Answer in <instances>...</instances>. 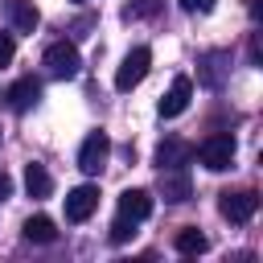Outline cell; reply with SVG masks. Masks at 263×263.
Listing matches in <instances>:
<instances>
[{
    "label": "cell",
    "mask_w": 263,
    "mask_h": 263,
    "mask_svg": "<svg viewBox=\"0 0 263 263\" xmlns=\"http://www.w3.org/2000/svg\"><path fill=\"white\" fill-rule=\"evenodd\" d=\"M214 4H218V0H181V8H185V12H210Z\"/></svg>",
    "instance_id": "ffe728a7"
},
{
    "label": "cell",
    "mask_w": 263,
    "mask_h": 263,
    "mask_svg": "<svg viewBox=\"0 0 263 263\" xmlns=\"http://www.w3.org/2000/svg\"><path fill=\"white\" fill-rule=\"evenodd\" d=\"M45 70H49L53 78H74V74L82 70V58H78L74 41H53V45L45 49Z\"/></svg>",
    "instance_id": "5b68a950"
},
{
    "label": "cell",
    "mask_w": 263,
    "mask_h": 263,
    "mask_svg": "<svg viewBox=\"0 0 263 263\" xmlns=\"http://www.w3.org/2000/svg\"><path fill=\"white\" fill-rule=\"evenodd\" d=\"M12 53H16L12 33H0V66H8V62H12Z\"/></svg>",
    "instance_id": "d6986e66"
},
{
    "label": "cell",
    "mask_w": 263,
    "mask_h": 263,
    "mask_svg": "<svg viewBox=\"0 0 263 263\" xmlns=\"http://www.w3.org/2000/svg\"><path fill=\"white\" fill-rule=\"evenodd\" d=\"M25 189H29V197H49V193H53L49 168L37 164V160H29V168H25Z\"/></svg>",
    "instance_id": "5bb4252c"
},
{
    "label": "cell",
    "mask_w": 263,
    "mask_h": 263,
    "mask_svg": "<svg viewBox=\"0 0 263 263\" xmlns=\"http://www.w3.org/2000/svg\"><path fill=\"white\" fill-rule=\"evenodd\" d=\"M189 99H193V78H185V74H177L173 78V86H168V95L160 99V119H177L185 107H189Z\"/></svg>",
    "instance_id": "ba28073f"
},
{
    "label": "cell",
    "mask_w": 263,
    "mask_h": 263,
    "mask_svg": "<svg viewBox=\"0 0 263 263\" xmlns=\"http://www.w3.org/2000/svg\"><path fill=\"white\" fill-rule=\"evenodd\" d=\"M197 156H201V164H205L210 173H226V168L234 164V136H230V132L205 136L201 148H197Z\"/></svg>",
    "instance_id": "6da1fadb"
},
{
    "label": "cell",
    "mask_w": 263,
    "mask_h": 263,
    "mask_svg": "<svg viewBox=\"0 0 263 263\" xmlns=\"http://www.w3.org/2000/svg\"><path fill=\"white\" fill-rule=\"evenodd\" d=\"M37 99H41V82H37L33 74H25V78H16V82L8 86V107H12V111L37 107Z\"/></svg>",
    "instance_id": "7c38bea8"
},
{
    "label": "cell",
    "mask_w": 263,
    "mask_h": 263,
    "mask_svg": "<svg viewBox=\"0 0 263 263\" xmlns=\"http://www.w3.org/2000/svg\"><path fill=\"white\" fill-rule=\"evenodd\" d=\"M218 210H222V218L226 222H234V226H242V222H251L255 218V210H259V193L255 189H238V193H222V201H218Z\"/></svg>",
    "instance_id": "277c9868"
},
{
    "label": "cell",
    "mask_w": 263,
    "mask_h": 263,
    "mask_svg": "<svg viewBox=\"0 0 263 263\" xmlns=\"http://www.w3.org/2000/svg\"><path fill=\"white\" fill-rule=\"evenodd\" d=\"M8 197H12V177L0 168V201H8Z\"/></svg>",
    "instance_id": "44dd1931"
},
{
    "label": "cell",
    "mask_w": 263,
    "mask_h": 263,
    "mask_svg": "<svg viewBox=\"0 0 263 263\" xmlns=\"http://www.w3.org/2000/svg\"><path fill=\"white\" fill-rule=\"evenodd\" d=\"M25 238H29V242H53V238H58V226H53V218H45V214L29 218V222H25Z\"/></svg>",
    "instance_id": "9a60e30c"
},
{
    "label": "cell",
    "mask_w": 263,
    "mask_h": 263,
    "mask_svg": "<svg viewBox=\"0 0 263 263\" xmlns=\"http://www.w3.org/2000/svg\"><path fill=\"white\" fill-rule=\"evenodd\" d=\"M107 156H111V140H107L103 132H90V136L82 140V148H78V168H82L86 177H95V173H103Z\"/></svg>",
    "instance_id": "8992f818"
},
{
    "label": "cell",
    "mask_w": 263,
    "mask_h": 263,
    "mask_svg": "<svg viewBox=\"0 0 263 263\" xmlns=\"http://www.w3.org/2000/svg\"><path fill=\"white\" fill-rule=\"evenodd\" d=\"M99 210V189L95 185H78L66 193V222H86Z\"/></svg>",
    "instance_id": "9c48e42d"
},
{
    "label": "cell",
    "mask_w": 263,
    "mask_h": 263,
    "mask_svg": "<svg viewBox=\"0 0 263 263\" xmlns=\"http://www.w3.org/2000/svg\"><path fill=\"white\" fill-rule=\"evenodd\" d=\"M4 16H8V25L16 33H33L41 25V12H37L33 0H4Z\"/></svg>",
    "instance_id": "8fae6325"
},
{
    "label": "cell",
    "mask_w": 263,
    "mask_h": 263,
    "mask_svg": "<svg viewBox=\"0 0 263 263\" xmlns=\"http://www.w3.org/2000/svg\"><path fill=\"white\" fill-rule=\"evenodd\" d=\"M173 242H177V251H181V255H201V251L210 247V238H205L197 226H185V230H177V238H173Z\"/></svg>",
    "instance_id": "2e32d148"
},
{
    "label": "cell",
    "mask_w": 263,
    "mask_h": 263,
    "mask_svg": "<svg viewBox=\"0 0 263 263\" xmlns=\"http://www.w3.org/2000/svg\"><path fill=\"white\" fill-rule=\"evenodd\" d=\"M78 4H86V0H78Z\"/></svg>",
    "instance_id": "7402d4cb"
},
{
    "label": "cell",
    "mask_w": 263,
    "mask_h": 263,
    "mask_svg": "<svg viewBox=\"0 0 263 263\" xmlns=\"http://www.w3.org/2000/svg\"><path fill=\"white\" fill-rule=\"evenodd\" d=\"M148 66H152V53H148L144 45H136V49L123 58V66L115 70V90H123V95L136 90V86L148 78Z\"/></svg>",
    "instance_id": "3957f363"
},
{
    "label": "cell",
    "mask_w": 263,
    "mask_h": 263,
    "mask_svg": "<svg viewBox=\"0 0 263 263\" xmlns=\"http://www.w3.org/2000/svg\"><path fill=\"white\" fill-rule=\"evenodd\" d=\"M119 214H127L132 222H144L152 214V193L148 189H123L119 193Z\"/></svg>",
    "instance_id": "4fadbf2b"
},
{
    "label": "cell",
    "mask_w": 263,
    "mask_h": 263,
    "mask_svg": "<svg viewBox=\"0 0 263 263\" xmlns=\"http://www.w3.org/2000/svg\"><path fill=\"white\" fill-rule=\"evenodd\" d=\"M226 78H230V49H210L197 58V82L205 90H222Z\"/></svg>",
    "instance_id": "7a4b0ae2"
},
{
    "label": "cell",
    "mask_w": 263,
    "mask_h": 263,
    "mask_svg": "<svg viewBox=\"0 0 263 263\" xmlns=\"http://www.w3.org/2000/svg\"><path fill=\"white\" fill-rule=\"evenodd\" d=\"M160 168H185L189 160H193V144H185V140H177V136H168V140H160L156 144V156H152Z\"/></svg>",
    "instance_id": "30bf717a"
},
{
    "label": "cell",
    "mask_w": 263,
    "mask_h": 263,
    "mask_svg": "<svg viewBox=\"0 0 263 263\" xmlns=\"http://www.w3.org/2000/svg\"><path fill=\"white\" fill-rule=\"evenodd\" d=\"M160 12V0H132L123 8V21H140V16H156Z\"/></svg>",
    "instance_id": "e0dca14e"
},
{
    "label": "cell",
    "mask_w": 263,
    "mask_h": 263,
    "mask_svg": "<svg viewBox=\"0 0 263 263\" xmlns=\"http://www.w3.org/2000/svg\"><path fill=\"white\" fill-rule=\"evenodd\" d=\"M136 226H140V222H132L127 214H119V218L111 222V242H127V238L136 234Z\"/></svg>",
    "instance_id": "ac0fdd59"
},
{
    "label": "cell",
    "mask_w": 263,
    "mask_h": 263,
    "mask_svg": "<svg viewBox=\"0 0 263 263\" xmlns=\"http://www.w3.org/2000/svg\"><path fill=\"white\" fill-rule=\"evenodd\" d=\"M156 193L168 201V205H185L193 197V181L185 168H160V181H156Z\"/></svg>",
    "instance_id": "52a82bcc"
}]
</instances>
